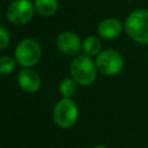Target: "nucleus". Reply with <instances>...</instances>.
Wrapping results in <instances>:
<instances>
[{"label":"nucleus","instance_id":"nucleus-4","mask_svg":"<svg viewBox=\"0 0 148 148\" xmlns=\"http://www.w3.org/2000/svg\"><path fill=\"white\" fill-rule=\"evenodd\" d=\"M79 117V110L76 104L67 97L60 99L53 110V119L56 124L61 128L72 127Z\"/></svg>","mask_w":148,"mask_h":148},{"label":"nucleus","instance_id":"nucleus-11","mask_svg":"<svg viewBox=\"0 0 148 148\" xmlns=\"http://www.w3.org/2000/svg\"><path fill=\"white\" fill-rule=\"evenodd\" d=\"M82 46H83L84 54H87L89 57L97 56L102 51V42L96 36H89V37H87L84 39Z\"/></svg>","mask_w":148,"mask_h":148},{"label":"nucleus","instance_id":"nucleus-1","mask_svg":"<svg viewBox=\"0 0 148 148\" xmlns=\"http://www.w3.org/2000/svg\"><path fill=\"white\" fill-rule=\"evenodd\" d=\"M131 39L141 45H148V9H136L128 14L124 24Z\"/></svg>","mask_w":148,"mask_h":148},{"label":"nucleus","instance_id":"nucleus-7","mask_svg":"<svg viewBox=\"0 0 148 148\" xmlns=\"http://www.w3.org/2000/svg\"><path fill=\"white\" fill-rule=\"evenodd\" d=\"M57 45L59 50L67 56L76 54L82 47L80 37L73 31H62L57 38Z\"/></svg>","mask_w":148,"mask_h":148},{"label":"nucleus","instance_id":"nucleus-16","mask_svg":"<svg viewBox=\"0 0 148 148\" xmlns=\"http://www.w3.org/2000/svg\"><path fill=\"white\" fill-rule=\"evenodd\" d=\"M0 17H1V9H0Z\"/></svg>","mask_w":148,"mask_h":148},{"label":"nucleus","instance_id":"nucleus-14","mask_svg":"<svg viewBox=\"0 0 148 148\" xmlns=\"http://www.w3.org/2000/svg\"><path fill=\"white\" fill-rule=\"evenodd\" d=\"M9 39L10 37H9L8 31L3 27H0V50H3L8 45Z\"/></svg>","mask_w":148,"mask_h":148},{"label":"nucleus","instance_id":"nucleus-6","mask_svg":"<svg viewBox=\"0 0 148 148\" xmlns=\"http://www.w3.org/2000/svg\"><path fill=\"white\" fill-rule=\"evenodd\" d=\"M35 12V6L30 0H15L7 8V18L16 25H22L28 23Z\"/></svg>","mask_w":148,"mask_h":148},{"label":"nucleus","instance_id":"nucleus-2","mask_svg":"<svg viewBox=\"0 0 148 148\" xmlns=\"http://www.w3.org/2000/svg\"><path fill=\"white\" fill-rule=\"evenodd\" d=\"M71 75L72 79L81 84V86H89L91 84L97 76V67L95 61L87 54H79L76 56L71 62Z\"/></svg>","mask_w":148,"mask_h":148},{"label":"nucleus","instance_id":"nucleus-12","mask_svg":"<svg viewBox=\"0 0 148 148\" xmlns=\"http://www.w3.org/2000/svg\"><path fill=\"white\" fill-rule=\"evenodd\" d=\"M59 89L64 97L71 98L76 94V82L71 77H65L60 82Z\"/></svg>","mask_w":148,"mask_h":148},{"label":"nucleus","instance_id":"nucleus-10","mask_svg":"<svg viewBox=\"0 0 148 148\" xmlns=\"http://www.w3.org/2000/svg\"><path fill=\"white\" fill-rule=\"evenodd\" d=\"M35 10L42 16H52L58 10V0H35Z\"/></svg>","mask_w":148,"mask_h":148},{"label":"nucleus","instance_id":"nucleus-15","mask_svg":"<svg viewBox=\"0 0 148 148\" xmlns=\"http://www.w3.org/2000/svg\"><path fill=\"white\" fill-rule=\"evenodd\" d=\"M91 148H108L105 146H95V147H91Z\"/></svg>","mask_w":148,"mask_h":148},{"label":"nucleus","instance_id":"nucleus-8","mask_svg":"<svg viewBox=\"0 0 148 148\" xmlns=\"http://www.w3.org/2000/svg\"><path fill=\"white\" fill-rule=\"evenodd\" d=\"M17 83L20 88L25 92H35L40 87V77L37 72L25 67L17 74Z\"/></svg>","mask_w":148,"mask_h":148},{"label":"nucleus","instance_id":"nucleus-9","mask_svg":"<svg viewBox=\"0 0 148 148\" xmlns=\"http://www.w3.org/2000/svg\"><path fill=\"white\" fill-rule=\"evenodd\" d=\"M123 28H124V25L119 20L110 17V18L103 20L98 24L97 32L104 39H112L120 35Z\"/></svg>","mask_w":148,"mask_h":148},{"label":"nucleus","instance_id":"nucleus-3","mask_svg":"<svg viewBox=\"0 0 148 148\" xmlns=\"http://www.w3.org/2000/svg\"><path fill=\"white\" fill-rule=\"evenodd\" d=\"M42 56V49L37 40L32 38L22 39L15 49V60L22 67L35 66Z\"/></svg>","mask_w":148,"mask_h":148},{"label":"nucleus","instance_id":"nucleus-5","mask_svg":"<svg viewBox=\"0 0 148 148\" xmlns=\"http://www.w3.org/2000/svg\"><path fill=\"white\" fill-rule=\"evenodd\" d=\"M98 72L104 75L112 76L121 72L124 67V60L119 52L114 50H104L96 56L95 60Z\"/></svg>","mask_w":148,"mask_h":148},{"label":"nucleus","instance_id":"nucleus-13","mask_svg":"<svg viewBox=\"0 0 148 148\" xmlns=\"http://www.w3.org/2000/svg\"><path fill=\"white\" fill-rule=\"evenodd\" d=\"M16 60L8 56L0 57V74H9L14 71Z\"/></svg>","mask_w":148,"mask_h":148}]
</instances>
